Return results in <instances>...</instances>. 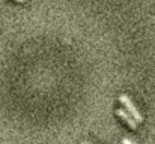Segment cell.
I'll return each instance as SVG.
<instances>
[{
    "instance_id": "obj_1",
    "label": "cell",
    "mask_w": 155,
    "mask_h": 144,
    "mask_svg": "<svg viewBox=\"0 0 155 144\" xmlns=\"http://www.w3.org/2000/svg\"><path fill=\"white\" fill-rule=\"evenodd\" d=\"M119 101H120V104L125 107V110L134 117V120L137 122V123H140L142 120H143V117H142V114H140V111L137 110V107L134 105V102L128 98L127 95H120L119 96Z\"/></svg>"
},
{
    "instance_id": "obj_2",
    "label": "cell",
    "mask_w": 155,
    "mask_h": 144,
    "mask_svg": "<svg viewBox=\"0 0 155 144\" xmlns=\"http://www.w3.org/2000/svg\"><path fill=\"white\" fill-rule=\"evenodd\" d=\"M116 114H117L119 117H122L131 129H136V128H137V122L134 120V117H133V116H131L127 110H117V111H116Z\"/></svg>"
},
{
    "instance_id": "obj_3",
    "label": "cell",
    "mask_w": 155,
    "mask_h": 144,
    "mask_svg": "<svg viewBox=\"0 0 155 144\" xmlns=\"http://www.w3.org/2000/svg\"><path fill=\"white\" fill-rule=\"evenodd\" d=\"M122 144H134V143H133L130 138H124V140H122Z\"/></svg>"
},
{
    "instance_id": "obj_4",
    "label": "cell",
    "mask_w": 155,
    "mask_h": 144,
    "mask_svg": "<svg viewBox=\"0 0 155 144\" xmlns=\"http://www.w3.org/2000/svg\"><path fill=\"white\" fill-rule=\"evenodd\" d=\"M15 2H18V3H23V2H24V0H15Z\"/></svg>"
},
{
    "instance_id": "obj_5",
    "label": "cell",
    "mask_w": 155,
    "mask_h": 144,
    "mask_svg": "<svg viewBox=\"0 0 155 144\" xmlns=\"http://www.w3.org/2000/svg\"><path fill=\"white\" fill-rule=\"evenodd\" d=\"M81 144H89V143H81Z\"/></svg>"
}]
</instances>
